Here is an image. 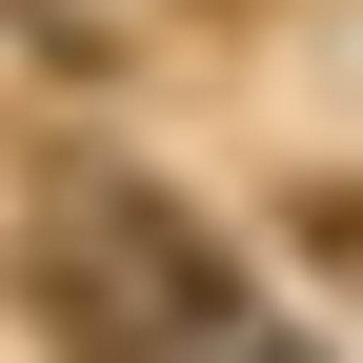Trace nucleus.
I'll return each mask as SVG.
<instances>
[{"mask_svg":"<svg viewBox=\"0 0 363 363\" xmlns=\"http://www.w3.org/2000/svg\"><path fill=\"white\" fill-rule=\"evenodd\" d=\"M283 222H303V242L343 262V303H363V182H283Z\"/></svg>","mask_w":363,"mask_h":363,"instance_id":"nucleus-3","label":"nucleus"},{"mask_svg":"<svg viewBox=\"0 0 363 363\" xmlns=\"http://www.w3.org/2000/svg\"><path fill=\"white\" fill-rule=\"evenodd\" d=\"M40 222H61L121 303H142V343H162V363H303V343H283V303L242 283V242H222L162 162H81V142H61V162H40Z\"/></svg>","mask_w":363,"mask_h":363,"instance_id":"nucleus-1","label":"nucleus"},{"mask_svg":"<svg viewBox=\"0 0 363 363\" xmlns=\"http://www.w3.org/2000/svg\"><path fill=\"white\" fill-rule=\"evenodd\" d=\"M21 323L61 343V363H162V343H142V303H121L101 262L61 242V222H21Z\"/></svg>","mask_w":363,"mask_h":363,"instance_id":"nucleus-2","label":"nucleus"}]
</instances>
